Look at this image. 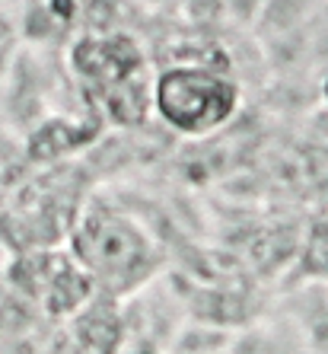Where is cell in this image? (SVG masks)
Wrapping results in <instances>:
<instances>
[{
  "label": "cell",
  "mask_w": 328,
  "mask_h": 354,
  "mask_svg": "<svg viewBox=\"0 0 328 354\" xmlns=\"http://www.w3.org/2000/svg\"><path fill=\"white\" fill-rule=\"evenodd\" d=\"M239 106V86L207 64H173L153 83V109L175 134L217 131Z\"/></svg>",
  "instance_id": "cell-1"
},
{
  "label": "cell",
  "mask_w": 328,
  "mask_h": 354,
  "mask_svg": "<svg viewBox=\"0 0 328 354\" xmlns=\"http://www.w3.org/2000/svg\"><path fill=\"white\" fill-rule=\"evenodd\" d=\"M147 259V239L124 221H99L90 230L86 262L102 278H122L137 272V265Z\"/></svg>",
  "instance_id": "cell-2"
},
{
  "label": "cell",
  "mask_w": 328,
  "mask_h": 354,
  "mask_svg": "<svg viewBox=\"0 0 328 354\" xmlns=\"http://www.w3.org/2000/svg\"><path fill=\"white\" fill-rule=\"evenodd\" d=\"M226 354H309L293 319L255 322L246 332L233 335Z\"/></svg>",
  "instance_id": "cell-3"
},
{
  "label": "cell",
  "mask_w": 328,
  "mask_h": 354,
  "mask_svg": "<svg viewBox=\"0 0 328 354\" xmlns=\"http://www.w3.org/2000/svg\"><path fill=\"white\" fill-rule=\"evenodd\" d=\"M309 13H312L309 0H264L252 29L258 32L262 41H274L300 32L306 19H309Z\"/></svg>",
  "instance_id": "cell-4"
},
{
  "label": "cell",
  "mask_w": 328,
  "mask_h": 354,
  "mask_svg": "<svg viewBox=\"0 0 328 354\" xmlns=\"http://www.w3.org/2000/svg\"><path fill=\"white\" fill-rule=\"evenodd\" d=\"M303 310H296L293 322L306 342L309 354H328V297L325 294H303Z\"/></svg>",
  "instance_id": "cell-5"
},
{
  "label": "cell",
  "mask_w": 328,
  "mask_h": 354,
  "mask_svg": "<svg viewBox=\"0 0 328 354\" xmlns=\"http://www.w3.org/2000/svg\"><path fill=\"white\" fill-rule=\"evenodd\" d=\"M230 342H233L230 332L213 329V326H197V329L179 332L175 351L179 354H226Z\"/></svg>",
  "instance_id": "cell-6"
},
{
  "label": "cell",
  "mask_w": 328,
  "mask_h": 354,
  "mask_svg": "<svg viewBox=\"0 0 328 354\" xmlns=\"http://www.w3.org/2000/svg\"><path fill=\"white\" fill-rule=\"evenodd\" d=\"M220 3H223V17H230L233 23L252 29L264 0H220Z\"/></svg>",
  "instance_id": "cell-7"
},
{
  "label": "cell",
  "mask_w": 328,
  "mask_h": 354,
  "mask_svg": "<svg viewBox=\"0 0 328 354\" xmlns=\"http://www.w3.org/2000/svg\"><path fill=\"white\" fill-rule=\"evenodd\" d=\"M322 96L328 99V67H325V77H322Z\"/></svg>",
  "instance_id": "cell-8"
},
{
  "label": "cell",
  "mask_w": 328,
  "mask_h": 354,
  "mask_svg": "<svg viewBox=\"0 0 328 354\" xmlns=\"http://www.w3.org/2000/svg\"><path fill=\"white\" fill-rule=\"evenodd\" d=\"M309 3H312V7H316V3H322V0H309Z\"/></svg>",
  "instance_id": "cell-9"
}]
</instances>
